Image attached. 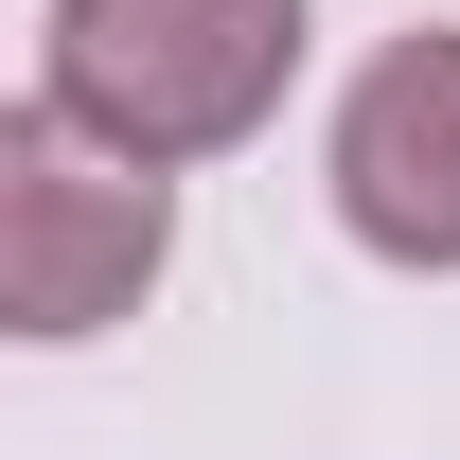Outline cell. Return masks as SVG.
Returning <instances> with one entry per match:
<instances>
[{"instance_id":"cell-3","label":"cell","mask_w":460,"mask_h":460,"mask_svg":"<svg viewBox=\"0 0 460 460\" xmlns=\"http://www.w3.org/2000/svg\"><path fill=\"white\" fill-rule=\"evenodd\" d=\"M337 213L372 266H460V36H390L337 107Z\"/></svg>"},{"instance_id":"cell-1","label":"cell","mask_w":460,"mask_h":460,"mask_svg":"<svg viewBox=\"0 0 460 460\" xmlns=\"http://www.w3.org/2000/svg\"><path fill=\"white\" fill-rule=\"evenodd\" d=\"M301 71V0H54V107L124 160H230Z\"/></svg>"},{"instance_id":"cell-2","label":"cell","mask_w":460,"mask_h":460,"mask_svg":"<svg viewBox=\"0 0 460 460\" xmlns=\"http://www.w3.org/2000/svg\"><path fill=\"white\" fill-rule=\"evenodd\" d=\"M160 248H177L160 160L89 142L54 89L0 124V319H18V337H107V319H142Z\"/></svg>"}]
</instances>
